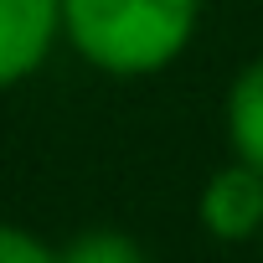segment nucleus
Listing matches in <instances>:
<instances>
[{
	"label": "nucleus",
	"mask_w": 263,
	"mask_h": 263,
	"mask_svg": "<svg viewBox=\"0 0 263 263\" xmlns=\"http://www.w3.org/2000/svg\"><path fill=\"white\" fill-rule=\"evenodd\" d=\"M201 0H62V42L103 78H155L196 42Z\"/></svg>",
	"instance_id": "f257e3e1"
},
{
	"label": "nucleus",
	"mask_w": 263,
	"mask_h": 263,
	"mask_svg": "<svg viewBox=\"0 0 263 263\" xmlns=\"http://www.w3.org/2000/svg\"><path fill=\"white\" fill-rule=\"evenodd\" d=\"M62 42V0H0V93L42 72Z\"/></svg>",
	"instance_id": "f03ea898"
},
{
	"label": "nucleus",
	"mask_w": 263,
	"mask_h": 263,
	"mask_svg": "<svg viewBox=\"0 0 263 263\" xmlns=\"http://www.w3.org/2000/svg\"><path fill=\"white\" fill-rule=\"evenodd\" d=\"M196 222L217 242H253L263 237V176L242 160H227L206 176L196 196Z\"/></svg>",
	"instance_id": "7ed1b4c3"
},
{
	"label": "nucleus",
	"mask_w": 263,
	"mask_h": 263,
	"mask_svg": "<svg viewBox=\"0 0 263 263\" xmlns=\"http://www.w3.org/2000/svg\"><path fill=\"white\" fill-rule=\"evenodd\" d=\"M222 124H227V150L232 160L253 165L263 176V52L253 62L237 67V78L227 83V103H222Z\"/></svg>",
	"instance_id": "20e7f679"
},
{
	"label": "nucleus",
	"mask_w": 263,
	"mask_h": 263,
	"mask_svg": "<svg viewBox=\"0 0 263 263\" xmlns=\"http://www.w3.org/2000/svg\"><path fill=\"white\" fill-rule=\"evenodd\" d=\"M57 263H150V258H145L140 237H129L119 227H88L57 248Z\"/></svg>",
	"instance_id": "39448f33"
},
{
	"label": "nucleus",
	"mask_w": 263,
	"mask_h": 263,
	"mask_svg": "<svg viewBox=\"0 0 263 263\" xmlns=\"http://www.w3.org/2000/svg\"><path fill=\"white\" fill-rule=\"evenodd\" d=\"M0 263H57V248L16 222H0Z\"/></svg>",
	"instance_id": "423d86ee"
}]
</instances>
